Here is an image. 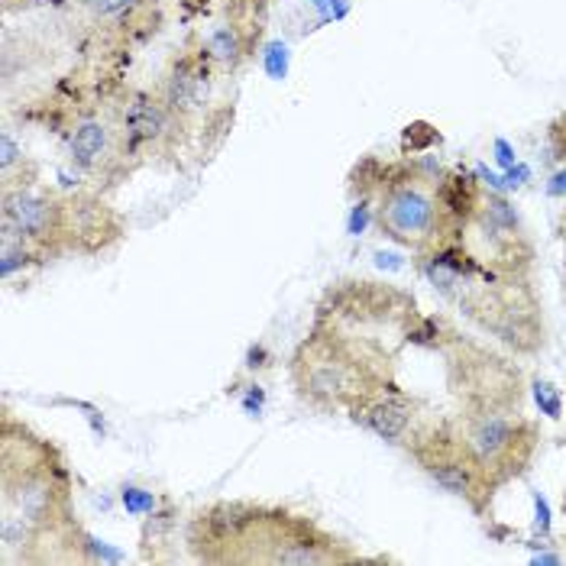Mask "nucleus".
Returning <instances> with one entry per match:
<instances>
[{
	"instance_id": "f257e3e1",
	"label": "nucleus",
	"mask_w": 566,
	"mask_h": 566,
	"mask_svg": "<svg viewBox=\"0 0 566 566\" xmlns=\"http://www.w3.org/2000/svg\"><path fill=\"white\" fill-rule=\"evenodd\" d=\"M0 544L7 566L94 560L62 450L10 415L0 421Z\"/></svg>"
},
{
	"instance_id": "f03ea898",
	"label": "nucleus",
	"mask_w": 566,
	"mask_h": 566,
	"mask_svg": "<svg viewBox=\"0 0 566 566\" xmlns=\"http://www.w3.org/2000/svg\"><path fill=\"white\" fill-rule=\"evenodd\" d=\"M289 376L295 395L321 415L349 411L369 395L398 389L389 349L379 347L376 337L327 324H311L307 337L292 353Z\"/></svg>"
},
{
	"instance_id": "7ed1b4c3",
	"label": "nucleus",
	"mask_w": 566,
	"mask_h": 566,
	"mask_svg": "<svg viewBox=\"0 0 566 566\" xmlns=\"http://www.w3.org/2000/svg\"><path fill=\"white\" fill-rule=\"evenodd\" d=\"M437 178L440 172H424L415 163L389 166L382 172V185L376 191V208H373L382 237L418 253L421 260L447 243L463 240L467 233L447 218L437 198Z\"/></svg>"
},
{
	"instance_id": "20e7f679",
	"label": "nucleus",
	"mask_w": 566,
	"mask_h": 566,
	"mask_svg": "<svg viewBox=\"0 0 566 566\" xmlns=\"http://www.w3.org/2000/svg\"><path fill=\"white\" fill-rule=\"evenodd\" d=\"M359 564V554L347 541L334 537L307 515L260 505L247 527L233 566H337Z\"/></svg>"
},
{
	"instance_id": "39448f33",
	"label": "nucleus",
	"mask_w": 566,
	"mask_h": 566,
	"mask_svg": "<svg viewBox=\"0 0 566 566\" xmlns=\"http://www.w3.org/2000/svg\"><path fill=\"white\" fill-rule=\"evenodd\" d=\"M453 298L476 321L485 334L499 337L518 353H537L544 347V317L534 289L524 275H499L485 269L482 275L463 279Z\"/></svg>"
},
{
	"instance_id": "423d86ee",
	"label": "nucleus",
	"mask_w": 566,
	"mask_h": 566,
	"mask_svg": "<svg viewBox=\"0 0 566 566\" xmlns=\"http://www.w3.org/2000/svg\"><path fill=\"white\" fill-rule=\"evenodd\" d=\"M408 453L440 489L463 499L473 509V515L489 518V509H492L499 485L492 482L485 467L476 460V453L470 450V443H467L457 421L421 424L408 440Z\"/></svg>"
},
{
	"instance_id": "0eeeda50",
	"label": "nucleus",
	"mask_w": 566,
	"mask_h": 566,
	"mask_svg": "<svg viewBox=\"0 0 566 566\" xmlns=\"http://www.w3.org/2000/svg\"><path fill=\"white\" fill-rule=\"evenodd\" d=\"M440 353L447 356L450 386L463 401V415L482 411H522V373L509 359L482 349L480 344L463 340L447 331L440 340Z\"/></svg>"
},
{
	"instance_id": "6e6552de",
	"label": "nucleus",
	"mask_w": 566,
	"mask_h": 566,
	"mask_svg": "<svg viewBox=\"0 0 566 566\" xmlns=\"http://www.w3.org/2000/svg\"><path fill=\"white\" fill-rule=\"evenodd\" d=\"M421 321L418 305L408 292L379 285V282H334L314 311V324L340 327V331H356V327H395L411 337L415 324Z\"/></svg>"
},
{
	"instance_id": "1a4fd4ad",
	"label": "nucleus",
	"mask_w": 566,
	"mask_h": 566,
	"mask_svg": "<svg viewBox=\"0 0 566 566\" xmlns=\"http://www.w3.org/2000/svg\"><path fill=\"white\" fill-rule=\"evenodd\" d=\"M457 424L499 489L527 473V467L537 453V443H541L537 424L522 418V411L463 415Z\"/></svg>"
},
{
	"instance_id": "9d476101",
	"label": "nucleus",
	"mask_w": 566,
	"mask_h": 566,
	"mask_svg": "<svg viewBox=\"0 0 566 566\" xmlns=\"http://www.w3.org/2000/svg\"><path fill=\"white\" fill-rule=\"evenodd\" d=\"M260 505L253 502H214L188 522V547L198 564L233 566V554Z\"/></svg>"
},
{
	"instance_id": "9b49d317",
	"label": "nucleus",
	"mask_w": 566,
	"mask_h": 566,
	"mask_svg": "<svg viewBox=\"0 0 566 566\" xmlns=\"http://www.w3.org/2000/svg\"><path fill=\"white\" fill-rule=\"evenodd\" d=\"M214 62L208 59L205 45L198 49H185L181 55H175L166 69V78L159 87V97L166 101L169 114L181 127H188L195 117L205 114L208 101H211V85H214Z\"/></svg>"
},
{
	"instance_id": "f8f14e48",
	"label": "nucleus",
	"mask_w": 566,
	"mask_h": 566,
	"mask_svg": "<svg viewBox=\"0 0 566 566\" xmlns=\"http://www.w3.org/2000/svg\"><path fill=\"white\" fill-rule=\"evenodd\" d=\"M124 237V220L94 195H65V253L97 256Z\"/></svg>"
},
{
	"instance_id": "ddd939ff",
	"label": "nucleus",
	"mask_w": 566,
	"mask_h": 566,
	"mask_svg": "<svg viewBox=\"0 0 566 566\" xmlns=\"http://www.w3.org/2000/svg\"><path fill=\"white\" fill-rule=\"evenodd\" d=\"M347 415L349 421L363 424L366 431H373V434L389 440V443H408L411 434L421 428L418 418H415V401L408 395L398 392V389L369 395L359 405H353Z\"/></svg>"
},
{
	"instance_id": "4468645a",
	"label": "nucleus",
	"mask_w": 566,
	"mask_h": 566,
	"mask_svg": "<svg viewBox=\"0 0 566 566\" xmlns=\"http://www.w3.org/2000/svg\"><path fill=\"white\" fill-rule=\"evenodd\" d=\"M94 27L120 40H146L159 23V0H85Z\"/></svg>"
},
{
	"instance_id": "2eb2a0df",
	"label": "nucleus",
	"mask_w": 566,
	"mask_h": 566,
	"mask_svg": "<svg viewBox=\"0 0 566 566\" xmlns=\"http://www.w3.org/2000/svg\"><path fill=\"white\" fill-rule=\"evenodd\" d=\"M437 198L447 211V218L453 220L460 230H467L473 218L480 214L482 191L476 178L467 172H447L437 178Z\"/></svg>"
},
{
	"instance_id": "dca6fc26",
	"label": "nucleus",
	"mask_w": 566,
	"mask_h": 566,
	"mask_svg": "<svg viewBox=\"0 0 566 566\" xmlns=\"http://www.w3.org/2000/svg\"><path fill=\"white\" fill-rule=\"evenodd\" d=\"M534 398H537V405H541V411L547 415V418H560V411H564V401H560V395L557 389L551 386V382H534Z\"/></svg>"
},
{
	"instance_id": "f3484780",
	"label": "nucleus",
	"mask_w": 566,
	"mask_h": 566,
	"mask_svg": "<svg viewBox=\"0 0 566 566\" xmlns=\"http://www.w3.org/2000/svg\"><path fill=\"white\" fill-rule=\"evenodd\" d=\"M124 505L130 509L133 515H146V512H153V509H156V499H153L149 492H143V489H133V485H127V489H124Z\"/></svg>"
},
{
	"instance_id": "a211bd4d",
	"label": "nucleus",
	"mask_w": 566,
	"mask_h": 566,
	"mask_svg": "<svg viewBox=\"0 0 566 566\" xmlns=\"http://www.w3.org/2000/svg\"><path fill=\"white\" fill-rule=\"evenodd\" d=\"M17 163H23V149L17 146L13 133L3 130V156H0V169H3V175H13Z\"/></svg>"
},
{
	"instance_id": "6ab92c4d",
	"label": "nucleus",
	"mask_w": 566,
	"mask_h": 566,
	"mask_svg": "<svg viewBox=\"0 0 566 566\" xmlns=\"http://www.w3.org/2000/svg\"><path fill=\"white\" fill-rule=\"evenodd\" d=\"M551 143H554L557 156L566 159V117H560V120L554 124V130H551Z\"/></svg>"
},
{
	"instance_id": "aec40b11",
	"label": "nucleus",
	"mask_w": 566,
	"mask_h": 566,
	"mask_svg": "<svg viewBox=\"0 0 566 566\" xmlns=\"http://www.w3.org/2000/svg\"><path fill=\"white\" fill-rule=\"evenodd\" d=\"M495 153H499V163L502 166H515V156H512V149H509L505 139H495Z\"/></svg>"
},
{
	"instance_id": "412c9836",
	"label": "nucleus",
	"mask_w": 566,
	"mask_h": 566,
	"mask_svg": "<svg viewBox=\"0 0 566 566\" xmlns=\"http://www.w3.org/2000/svg\"><path fill=\"white\" fill-rule=\"evenodd\" d=\"M566 191V172H560L554 178V185H551V195H564Z\"/></svg>"
},
{
	"instance_id": "4be33fe9",
	"label": "nucleus",
	"mask_w": 566,
	"mask_h": 566,
	"mask_svg": "<svg viewBox=\"0 0 566 566\" xmlns=\"http://www.w3.org/2000/svg\"><path fill=\"white\" fill-rule=\"evenodd\" d=\"M564 302H566V279H564Z\"/></svg>"
},
{
	"instance_id": "5701e85b",
	"label": "nucleus",
	"mask_w": 566,
	"mask_h": 566,
	"mask_svg": "<svg viewBox=\"0 0 566 566\" xmlns=\"http://www.w3.org/2000/svg\"><path fill=\"white\" fill-rule=\"evenodd\" d=\"M564 247H566V233H564Z\"/></svg>"
}]
</instances>
